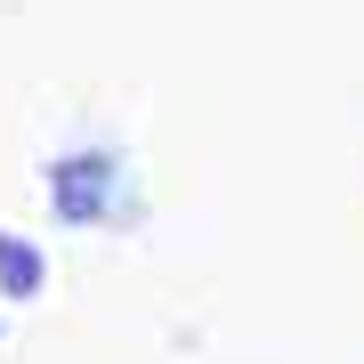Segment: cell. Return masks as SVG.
Listing matches in <instances>:
<instances>
[{
    "instance_id": "1",
    "label": "cell",
    "mask_w": 364,
    "mask_h": 364,
    "mask_svg": "<svg viewBox=\"0 0 364 364\" xmlns=\"http://www.w3.org/2000/svg\"><path fill=\"white\" fill-rule=\"evenodd\" d=\"M0 291H9V299H33L41 291V251L25 243V235H0Z\"/></svg>"
},
{
    "instance_id": "2",
    "label": "cell",
    "mask_w": 364,
    "mask_h": 364,
    "mask_svg": "<svg viewBox=\"0 0 364 364\" xmlns=\"http://www.w3.org/2000/svg\"><path fill=\"white\" fill-rule=\"evenodd\" d=\"M97 170H105V162H73V170H57V210L90 219V210H97Z\"/></svg>"
}]
</instances>
